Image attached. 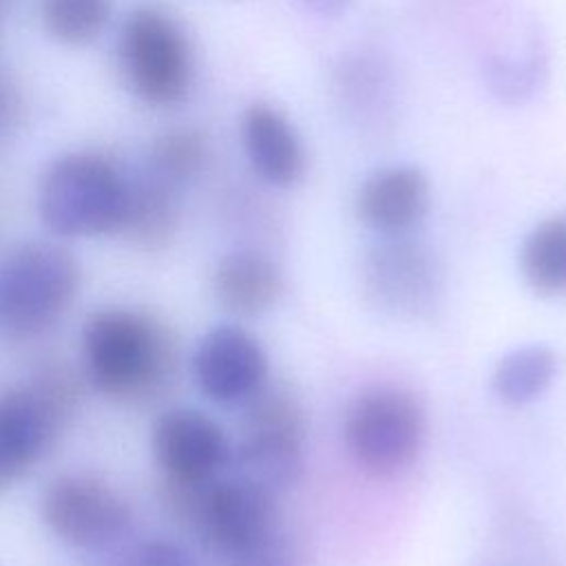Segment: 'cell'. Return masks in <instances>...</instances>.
Returning <instances> with one entry per match:
<instances>
[{
  "label": "cell",
  "mask_w": 566,
  "mask_h": 566,
  "mask_svg": "<svg viewBox=\"0 0 566 566\" xmlns=\"http://www.w3.org/2000/svg\"><path fill=\"white\" fill-rule=\"evenodd\" d=\"M199 389L214 402H245L268 378V360L256 338L237 325L210 329L195 354Z\"/></svg>",
  "instance_id": "7c38bea8"
},
{
  "label": "cell",
  "mask_w": 566,
  "mask_h": 566,
  "mask_svg": "<svg viewBox=\"0 0 566 566\" xmlns=\"http://www.w3.org/2000/svg\"><path fill=\"white\" fill-rule=\"evenodd\" d=\"M279 268L263 254L239 250L226 254L212 274V292L223 310L237 316H259L281 296Z\"/></svg>",
  "instance_id": "9a60e30c"
},
{
  "label": "cell",
  "mask_w": 566,
  "mask_h": 566,
  "mask_svg": "<svg viewBox=\"0 0 566 566\" xmlns=\"http://www.w3.org/2000/svg\"><path fill=\"white\" fill-rule=\"evenodd\" d=\"M9 111H11L9 95H7V91L0 86V126H2V124H4V119L9 117Z\"/></svg>",
  "instance_id": "d4e9b609"
},
{
  "label": "cell",
  "mask_w": 566,
  "mask_h": 566,
  "mask_svg": "<svg viewBox=\"0 0 566 566\" xmlns=\"http://www.w3.org/2000/svg\"><path fill=\"white\" fill-rule=\"evenodd\" d=\"M520 265L535 292H566V217H548L526 234Z\"/></svg>",
  "instance_id": "e0dca14e"
},
{
  "label": "cell",
  "mask_w": 566,
  "mask_h": 566,
  "mask_svg": "<svg viewBox=\"0 0 566 566\" xmlns=\"http://www.w3.org/2000/svg\"><path fill=\"white\" fill-rule=\"evenodd\" d=\"M111 18V0H42L46 31L64 44L93 42Z\"/></svg>",
  "instance_id": "ffe728a7"
},
{
  "label": "cell",
  "mask_w": 566,
  "mask_h": 566,
  "mask_svg": "<svg viewBox=\"0 0 566 566\" xmlns=\"http://www.w3.org/2000/svg\"><path fill=\"white\" fill-rule=\"evenodd\" d=\"M345 440L365 471L376 475L398 473L413 462L422 447L424 409L407 389H367L347 411Z\"/></svg>",
  "instance_id": "ba28073f"
},
{
  "label": "cell",
  "mask_w": 566,
  "mask_h": 566,
  "mask_svg": "<svg viewBox=\"0 0 566 566\" xmlns=\"http://www.w3.org/2000/svg\"><path fill=\"white\" fill-rule=\"evenodd\" d=\"M80 290L75 256L55 243H27L0 265V325L15 336L49 329Z\"/></svg>",
  "instance_id": "5b68a950"
},
{
  "label": "cell",
  "mask_w": 566,
  "mask_h": 566,
  "mask_svg": "<svg viewBox=\"0 0 566 566\" xmlns=\"http://www.w3.org/2000/svg\"><path fill=\"white\" fill-rule=\"evenodd\" d=\"M305 413L285 382H263L248 400L234 451L239 475L270 489L292 486L303 471Z\"/></svg>",
  "instance_id": "8992f818"
},
{
  "label": "cell",
  "mask_w": 566,
  "mask_h": 566,
  "mask_svg": "<svg viewBox=\"0 0 566 566\" xmlns=\"http://www.w3.org/2000/svg\"><path fill=\"white\" fill-rule=\"evenodd\" d=\"M119 62L128 86L153 106L179 104L192 84V51L172 18L135 9L119 31Z\"/></svg>",
  "instance_id": "52a82bcc"
},
{
  "label": "cell",
  "mask_w": 566,
  "mask_h": 566,
  "mask_svg": "<svg viewBox=\"0 0 566 566\" xmlns=\"http://www.w3.org/2000/svg\"><path fill=\"white\" fill-rule=\"evenodd\" d=\"M241 139L252 170L263 181L290 188L303 179V142L279 108L263 102L248 106L241 119Z\"/></svg>",
  "instance_id": "5bb4252c"
},
{
  "label": "cell",
  "mask_w": 566,
  "mask_h": 566,
  "mask_svg": "<svg viewBox=\"0 0 566 566\" xmlns=\"http://www.w3.org/2000/svg\"><path fill=\"white\" fill-rule=\"evenodd\" d=\"M539 73L537 57H528L524 62H504L495 60L489 66V82L495 93H500L504 99H520L528 91H533Z\"/></svg>",
  "instance_id": "44dd1931"
},
{
  "label": "cell",
  "mask_w": 566,
  "mask_h": 566,
  "mask_svg": "<svg viewBox=\"0 0 566 566\" xmlns=\"http://www.w3.org/2000/svg\"><path fill=\"white\" fill-rule=\"evenodd\" d=\"M153 451L166 480L206 482L230 462L221 427L197 409H170L153 427Z\"/></svg>",
  "instance_id": "8fae6325"
},
{
  "label": "cell",
  "mask_w": 566,
  "mask_h": 566,
  "mask_svg": "<svg viewBox=\"0 0 566 566\" xmlns=\"http://www.w3.org/2000/svg\"><path fill=\"white\" fill-rule=\"evenodd\" d=\"M232 566H290V562H287V557L283 555L281 546L274 544V537H272L265 546H261L259 551L250 553L248 557L239 559V562L232 564Z\"/></svg>",
  "instance_id": "603a6c76"
},
{
  "label": "cell",
  "mask_w": 566,
  "mask_h": 566,
  "mask_svg": "<svg viewBox=\"0 0 566 566\" xmlns=\"http://www.w3.org/2000/svg\"><path fill=\"white\" fill-rule=\"evenodd\" d=\"M135 566H199V562L172 539H150L137 551Z\"/></svg>",
  "instance_id": "7402d4cb"
},
{
  "label": "cell",
  "mask_w": 566,
  "mask_h": 566,
  "mask_svg": "<svg viewBox=\"0 0 566 566\" xmlns=\"http://www.w3.org/2000/svg\"><path fill=\"white\" fill-rule=\"evenodd\" d=\"M40 217L60 237H91L122 230L128 179L93 153L64 155L40 184Z\"/></svg>",
  "instance_id": "3957f363"
},
{
  "label": "cell",
  "mask_w": 566,
  "mask_h": 566,
  "mask_svg": "<svg viewBox=\"0 0 566 566\" xmlns=\"http://www.w3.org/2000/svg\"><path fill=\"white\" fill-rule=\"evenodd\" d=\"M429 181L420 168L387 166L360 184L356 214L367 228L391 237L420 223L429 210Z\"/></svg>",
  "instance_id": "4fadbf2b"
},
{
  "label": "cell",
  "mask_w": 566,
  "mask_h": 566,
  "mask_svg": "<svg viewBox=\"0 0 566 566\" xmlns=\"http://www.w3.org/2000/svg\"><path fill=\"white\" fill-rule=\"evenodd\" d=\"M164 500L175 520L195 528L230 564H237L274 537L276 511L272 491L248 478H212L208 482L166 480Z\"/></svg>",
  "instance_id": "7a4b0ae2"
},
{
  "label": "cell",
  "mask_w": 566,
  "mask_h": 566,
  "mask_svg": "<svg viewBox=\"0 0 566 566\" xmlns=\"http://www.w3.org/2000/svg\"><path fill=\"white\" fill-rule=\"evenodd\" d=\"M557 371V356L546 345H526L509 352L493 369L491 387L509 405H524L546 391Z\"/></svg>",
  "instance_id": "ac0fdd59"
},
{
  "label": "cell",
  "mask_w": 566,
  "mask_h": 566,
  "mask_svg": "<svg viewBox=\"0 0 566 566\" xmlns=\"http://www.w3.org/2000/svg\"><path fill=\"white\" fill-rule=\"evenodd\" d=\"M206 157L208 142L201 130L175 128L155 142L148 170L179 190L201 172Z\"/></svg>",
  "instance_id": "d6986e66"
},
{
  "label": "cell",
  "mask_w": 566,
  "mask_h": 566,
  "mask_svg": "<svg viewBox=\"0 0 566 566\" xmlns=\"http://www.w3.org/2000/svg\"><path fill=\"white\" fill-rule=\"evenodd\" d=\"M46 526L66 544L99 551L115 544L128 528V504L104 480L93 475H62L42 497Z\"/></svg>",
  "instance_id": "9c48e42d"
},
{
  "label": "cell",
  "mask_w": 566,
  "mask_h": 566,
  "mask_svg": "<svg viewBox=\"0 0 566 566\" xmlns=\"http://www.w3.org/2000/svg\"><path fill=\"white\" fill-rule=\"evenodd\" d=\"M179 223L177 188L161 181L148 168L142 177L128 181V206L122 232L146 250H159L170 243Z\"/></svg>",
  "instance_id": "2e32d148"
},
{
  "label": "cell",
  "mask_w": 566,
  "mask_h": 566,
  "mask_svg": "<svg viewBox=\"0 0 566 566\" xmlns=\"http://www.w3.org/2000/svg\"><path fill=\"white\" fill-rule=\"evenodd\" d=\"M363 287L369 301L382 312L420 316L436 303L440 274L433 256L422 245L391 234L367 252Z\"/></svg>",
  "instance_id": "30bf717a"
},
{
  "label": "cell",
  "mask_w": 566,
  "mask_h": 566,
  "mask_svg": "<svg viewBox=\"0 0 566 566\" xmlns=\"http://www.w3.org/2000/svg\"><path fill=\"white\" fill-rule=\"evenodd\" d=\"M80 389L62 363H46L24 387L0 391V491L20 480L69 420Z\"/></svg>",
  "instance_id": "277c9868"
},
{
  "label": "cell",
  "mask_w": 566,
  "mask_h": 566,
  "mask_svg": "<svg viewBox=\"0 0 566 566\" xmlns=\"http://www.w3.org/2000/svg\"><path fill=\"white\" fill-rule=\"evenodd\" d=\"M307 11L323 15V18H332L343 13L352 0H298Z\"/></svg>",
  "instance_id": "cb8c5ba5"
},
{
  "label": "cell",
  "mask_w": 566,
  "mask_h": 566,
  "mask_svg": "<svg viewBox=\"0 0 566 566\" xmlns=\"http://www.w3.org/2000/svg\"><path fill=\"white\" fill-rule=\"evenodd\" d=\"M88 380L117 400H150L177 369V340L170 327L146 312L102 310L82 332Z\"/></svg>",
  "instance_id": "6da1fadb"
}]
</instances>
